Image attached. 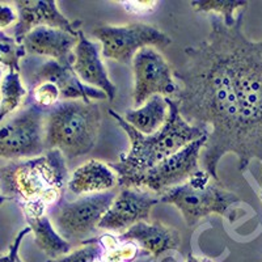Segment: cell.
I'll use <instances>...</instances> for the list:
<instances>
[{
    "label": "cell",
    "mask_w": 262,
    "mask_h": 262,
    "mask_svg": "<svg viewBox=\"0 0 262 262\" xmlns=\"http://www.w3.org/2000/svg\"><path fill=\"white\" fill-rule=\"evenodd\" d=\"M21 210L24 212L28 227L34 235L37 248L43 252L49 259L66 256L71 252V243L64 240L54 228L46 207L41 205H25L21 206Z\"/></svg>",
    "instance_id": "obj_19"
},
{
    "label": "cell",
    "mask_w": 262,
    "mask_h": 262,
    "mask_svg": "<svg viewBox=\"0 0 262 262\" xmlns=\"http://www.w3.org/2000/svg\"><path fill=\"white\" fill-rule=\"evenodd\" d=\"M131 63L134 71L133 100L135 109L142 106L152 96L169 97L174 96L179 90L169 63L154 48L138 51Z\"/></svg>",
    "instance_id": "obj_11"
},
{
    "label": "cell",
    "mask_w": 262,
    "mask_h": 262,
    "mask_svg": "<svg viewBox=\"0 0 262 262\" xmlns=\"http://www.w3.org/2000/svg\"><path fill=\"white\" fill-rule=\"evenodd\" d=\"M101 122V107L97 102L59 101L46 114V151L58 149L66 160L90 154L97 143Z\"/></svg>",
    "instance_id": "obj_5"
},
{
    "label": "cell",
    "mask_w": 262,
    "mask_h": 262,
    "mask_svg": "<svg viewBox=\"0 0 262 262\" xmlns=\"http://www.w3.org/2000/svg\"><path fill=\"white\" fill-rule=\"evenodd\" d=\"M45 119L46 111L29 104L0 126V158L15 161L42 155L46 151Z\"/></svg>",
    "instance_id": "obj_10"
},
{
    "label": "cell",
    "mask_w": 262,
    "mask_h": 262,
    "mask_svg": "<svg viewBox=\"0 0 262 262\" xmlns=\"http://www.w3.org/2000/svg\"><path fill=\"white\" fill-rule=\"evenodd\" d=\"M245 11L235 24L224 28L229 64L240 111V133L236 156L244 172L253 160L262 163V39L252 41L244 34Z\"/></svg>",
    "instance_id": "obj_2"
},
{
    "label": "cell",
    "mask_w": 262,
    "mask_h": 262,
    "mask_svg": "<svg viewBox=\"0 0 262 262\" xmlns=\"http://www.w3.org/2000/svg\"><path fill=\"white\" fill-rule=\"evenodd\" d=\"M165 101L168 104L167 122L151 135L142 134L128 125L121 114L112 109L107 111L130 140L128 151L122 152L118 161L109 163V167L116 172L117 177L144 172L194 140L209 135L207 128L190 125L182 118L179 106L172 97H165Z\"/></svg>",
    "instance_id": "obj_3"
},
{
    "label": "cell",
    "mask_w": 262,
    "mask_h": 262,
    "mask_svg": "<svg viewBox=\"0 0 262 262\" xmlns=\"http://www.w3.org/2000/svg\"><path fill=\"white\" fill-rule=\"evenodd\" d=\"M138 256L139 247L137 244L121 242L118 235L105 233L86 238L74 252L46 262H134Z\"/></svg>",
    "instance_id": "obj_14"
},
{
    "label": "cell",
    "mask_w": 262,
    "mask_h": 262,
    "mask_svg": "<svg viewBox=\"0 0 262 262\" xmlns=\"http://www.w3.org/2000/svg\"><path fill=\"white\" fill-rule=\"evenodd\" d=\"M25 55L24 46L17 43L13 37L0 32V64L8 67L9 71L20 72V60Z\"/></svg>",
    "instance_id": "obj_24"
},
{
    "label": "cell",
    "mask_w": 262,
    "mask_h": 262,
    "mask_svg": "<svg viewBox=\"0 0 262 262\" xmlns=\"http://www.w3.org/2000/svg\"><path fill=\"white\" fill-rule=\"evenodd\" d=\"M7 201H9L8 198H7V196H4L3 194H0V206L3 205L4 202H7Z\"/></svg>",
    "instance_id": "obj_30"
},
{
    "label": "cell",
    "mask_w": 262,
    "mask_h": 262,
    "mask_svg": "<svg viewBox=\"0 0 262 262\" xmlns=\"http://www.w3.org/2000/svg\"><path fill=\"white\" fill-rule=\"evenodd\" d=\"M186 262H214L211 259L206 258V257H196L193 253H189L186 257Z\"/></svg>",
    "instance_id": "obj_29"
},
{
    "label": "cell",
    "mask_w": 262,
    "mask_h": 262,
    "mask_svg": "<svg viewBox=\"0 0 262 262\" xmlns=\"http://www.w3.org/2000/svg\"><path fill=\"white\" fill-rule=\"evenodd\" d=\"M69 168L58 149L37 158L15 160L0 168V194L18 206L42 205L50 210L62 198Z\"/></svg>",
    "instance_id": "obj_4"
},
{
    "label": "cell",
    "mask_w": 262,
    "mask_h": 262,
    "mask_svg": "<svg viewBox=\"0 0 262 262\" xmlns=\"http://www.w3.org/2000/svg\"><path fill=\"white\" fill-rule=\"evenodd\" d=\"M167 118L168 104L165 97L160 95L152 96L142 106L127 109L123 114L126 122L144 135L155 134L165 125Z\"/></svg>",
    "instance_id": "obj_21"
},
{
    "label": "cell",
    "mask_w": 262,
    "mask_h": 262,
    "mask_svg": "<svg viewBox=\"0 0 262 262\" xmlns=\"http://www.w3.org/2000/svg\"><path fill=\"white\" fill-rule=\"evenodd\" d=\"M159 202L177 207L185 223L193 227L210 215H221L235 223L238 217L235 206L242 200L227 190L223 182L214 181L209 173L200 169L184 184L164 191Z\"/></svg>",
    "instance_id": "obj_6"
},
{
    "label": "cell",
    "mask_w": 262,
    "mask_h": 262,
    "mask_svg": "<svg viewBox=\"0 0 262 262\" xmlns=\"http://www.w3.org/2000/svg\"><path fill=\"white\" fill-rule=\"evenodd\" d=\"M0 84H2V69H0Z\"/></svg>",
    "instance_id": "obj_32"
},
{
    "label": "cell",
    "mask_w": 262,
    "mask_h": 262,
    "mask_svg": "<svg viewBox=\"0 0 262 262\" xmlns=\"http://www.w3.org/2000/svg\"><path fill=\"white\" fill-rule=\"evenodd\" d=\"M117 184V174L109 164L90 160L74 170L67 181V188L71 193L81 196L111 191Z\"/></svg>",
    "instance_id": "obj_20"
},
{
    "label": "cell",
    "mask_w": 262,
    "mask_h": 262,
    "mask_svg": "<svg viewBox=\"0 0 262 262\" xmlns=\"http://www.w3.org/2000/svg\"><path fill=\"white\" fill-rule=\"evenodd\" d=\"M79 34L74 36L55 28L39 27L30 30L21 45L32 55H43L60 64H72L74 48L78 43Z\"/></svg>",
    "instance_id": "obj_17"
},
{
    "label": "cell",
    "mask_w": 262,
    "mask_h": 262,
    "mask_svg": "<svg viewBox=\"0 0 262 262\" xmlns=\"http://www.w3.org/2000/svg\"><path fill=\"white\" fill-rule=\"evenodd\" d=\"M207 38L185 48L186 62L173 72L180 83L174 101L188 123L209 130L200 156L202 169L214 181L222 182L217 165L224 155L237 152L240 111L227 50L226 24L210 15Z\"/></svg>",
    "instance_id": "obj_1"
},
{
    "label": "cell",
    "mask_w": 262,
    "mask_h": 262,
    "mask_svg": "<svg viewBox=\"0 0 262 262\" xmlns=\"http://www.w3.org/2000/svg\"><path fill=\"white\" fill-rule=\"evenodd\" d=\"M17 23L13 30V38L21 43L30 30L39 27L55 28L78 36L80 32L81 21H70L59 11L57 2L54 0H18Z\"/></svg>",
    "instance_id": "obj_13"
},
{
    "label": "cell",
    "mask_w": 262,
    "mask_h": 262,
    "mask_svg": "<svg viewBox=\"0 0 262 262\" xmlns=\"http://www.w3.org/2000/svg\"><path fill=\"white\" fill-rule=\"evenodd\" d=\"M17 20L15 9L7 4H0V29L9 27Z\"/></svg>",
    "instance_id": "obj_28"
},
{
    "label": "cell",
    "mask_w": 262,
    "mask_h": 262,
    "mask_svg": "<svg viewBox=\"0 0 262 262\" xmlns=\"http://www.w3.org/2000/svg\"><path fill=\"white\" fill-rule=\"evenodd\" d=\"M249 2L245 0H193L191 8L195 12H207L210 15H217L223 18L227 27H232L236 21L235 12L238 9H245Z\"/></svg>",
    "instance_id": "obj_23"
},
{
    "label": "cell",
    "mask_w": 262,
    "mask_h": 262,
    "mask_svg": "<svg viewBox=\"0 0 262 262\" xmlns=\"http://www.w3.org/2000/svg\"><path fill=\"white\" fill-rule=\"evenodd\" d=\"M116 194L105 191L92 195H81L67 201L64 195L49 210L54 228L67 242H84L98 228V223L109 210Z\"/></svg>",
    "instance_id": "obj_8"
},
{
    "label": "cell",
    "mask_w": 262,
    "mask_h": 262,
    "mask_svg": "<svg viewBox=\"0 0 262 262\" xmlns=\"http://www.w3.org/2000/svg\"><path fill=\"white\" fill-rule=\"evenodd\" d=\"M100 45L86 38L83 30H80L78 43L74 48L72 70L84 84L102 91L107 100L113 101L117 86L107 76V71L100 57Z\"/></svg>",
    "instance_id": "obj_15"
},
{
    "label": "cell",
    "mask_w": 262,
    "mask_h": 262,
    "mask_svg": "<svg viewBox=\"0 0 262 262\" xmlns=\"http://www.w3.org/2000/svg\"><path fill=\"white\" fill-rule=\"evenodd\" d=\"M93 36L101 42L105 58L128 64L144 48H167L172 43L168 34L154 25L131 23L127 25H98Z\"/></svg>",
    "instance_id": "obj_9"
},
{
    "label": "cell",
    "mask_w": 262,
    "mask_h": 262,
    "mask_svg": "<svg viewBox=\"0 0 262 262\" xmlns=\"http://www.w3.org/2000/svg\"><path fill=\"white\" fill-rule=\"evenodd\" d=\"M30 232H32V229L29 227H25L24 229H21L12 244L9 245L8 252L3 256H0V262H24L20 257V247L25 236Z\"/></svg>",
    "instance_id": "obj_26"
},
{
    "label": "cell",
    "mask_w": 262,
    "mask_h": 262,
    "mask_svg": "<svg viewBox=\"0 0 262 262\" xmlns=\"http://www.w3.org/2000/svg\"><path fill=\"white\" fill-rule=\"evenodd\" d=\"M258 185H259V194H258V195H259V200L262 201V184H258Z\"/></svg>",
    "instance_id": "obj_31"
},
{
    "label": "cell",
    "mask_w": 262,
    "mask_h": 262,
    "mask_svg": "<svg viewBox=\"0 0 262 262\" xmlns=\"http://www.w3.org/2000/svg\"><path fill=\"white\" fill-rule=\"evenodd\" d=\"M118 237L121 242L134 243L154 258H158L168 250H179L181 245L179 231L158 221L154 223L139 222L118 235Z\"/></svg>",
    "instance_id": "obj_18"
},
{
    "label": "cell",
    "mask_w": 262,
    "mask_h": 262,
    "mask_svg": "<svg viewBox=\"0 0 262 262\" xmlns=\"http://www.w3.org/2000/svg\"><path fill=\"white\" fill-rule=\"evenodd\" d=\"M122 4L123 8L128 11L130 13H134L138 16H144L147 13L154 12L158 7V2H118Z\"/></svg>",
    "instance_id": "obj_27"
},
{
    "label": "cell",
    "mask_w": 262,
    "mask_h": 262,
    "mask_svg": "<svg viewBox=\"0 0 262 262\" xmlns=\"http://www.w3.org/2000/svg\"><path fill=\"white\" fill-rule=\"evenodd\" d=\"M33 85L34 84L53 83L60 93V100H81L91 102V100H107L102 91L86 85L75 74L71 64H60L55 60H48L33 74Z\"/></svg>",
    "instance_id": "obj_16"
},
{
    "label": "cell",
    "mask_w": 262,
    "mask_h": 262,
    "mask_svg": "<svg viewBox=\"0 0 262 262\" xmlns=\"http://www.w3.org/2000/svg\"><path fill=\"white\" fill-rule=\"evenodd\" d=\"M159 198L149 191L138 188H123L114 196L111 207L98 223V228L105 231H119L147 222Z\"/></svg>",
    "instance_id": "obj_12"
},
{
    "label": "cell",
    "mask_w": 262,
    "mask_h": 262,
    "mask_svg": "<svg viewBox=\"0 0 262 262\" xmlns=\"http://www.w3.org/2000/svg\"><path fill=\"white\" fill-rule=\"evenodd\" d=\"M28 91L23 85L20 72L8 71L0 84V122L21 105Z\"/></svg>",
    "instance_id": "obj_22"
},
{
    "label": "cell",
    "mask_w": 262,
    "mask_h": 262,
    "mask_svg": "<svg viewBox=\"0 0 262 262\" xmlns=\"http://www.w3.org/2000/svg\"><path fill=\"white\" fill-rule=\"evenodd\" d=\"M32 104L43 111H50L54 105H57L60 100V93L53 83L34 84L32 91Z\"/></svg>",
    "instance_id": "obj_25"
},
{
    "label": "cell",
    "mask_w": 262,
    "mask_h": 262,
    "mask_svg": "<svg viewBox=\"0 0 262 262\" xmlns=\"http://www.w3.org/2000/svg\"><path fill=\"white\" fill-rule=\"evenodd\" d=\"M207 137L209 135L194 140L144 172L117 177V182L122 188L147 189L160 194L184 184L201 169L200 156L207 142Z\"/></svg>",
    "instance_id": "obj_7"
}]
</instances>
